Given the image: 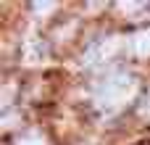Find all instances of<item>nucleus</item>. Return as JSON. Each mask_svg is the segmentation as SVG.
<instances>
[{
    "instance_id": "nucleus-1",
    "label": "nucleus",
    "mask_w": 150,
    "mask_h": 145,
    "mask_svg": "<svg viewBox=\"0 0 150 145\" xmlns=\"http://www.w3.org/2000/svg\"><path fill=\"white\" fill-rule=\"evenodd\" d=\"M137 92V82L129 74H111L105 77L98 90H95V103L100 111H119L121 106H127Z\"/></svg>"
},
{
    "instance_id": "nucleus-2",
    "label": "nucleus",
    "mask_w": 150,
    "mask_h": 145,
    "mask_svg": "<svg viewBox=\"0 0 150 145\" xmlns=\"http://www.w3.org/2000/svg\"><path fill=\"white\" fill-rule=\"evenodd\" d=\"M116 48H119V37H108V40H103V42H98L95 48H90V50H87L84 63L105 61V58H111V55H113V50H116Z\"/></svg>"
},
{
    "instance_id": "nucleus-3",
    "label": "nucleus",
    "mask_w": 150,
    "mask_h": 145,
    "mask_svg": "<svg viewBox=\"0 0 150 145\" xmlns=\"http://www.w3.org/2000/svg\"><path fill=\"white\" fill-rule=\"evenodd\" d=\"M132 48H134V53H137L140 58H150V29H145V32H140V34L134 37Z\"/></svg>"
},
{
    "instance_id": "nucleus-4",
    "label": "nucleus",
    "mask_w": 150,
    "mask_h": 145,
    "mask_svg": "<svg viewBox=\"0 0 150 145\" xmlns=\"http://www.w3.org/2000/svg\"><path fill=\"white\" fill-rule=\"evenodd\" d=\"M16 145H47V143H45V137L40 132H29V135H24Z\"/></svg>"
},
{
    "instance_id": "nucleus-5",
    "label": "nucleus",
    "mask_w": 150,
    "mask_h": 145,
    "mask_svg": "<svg viewBox=\"0 0 150 145\" xmlns=\"http://www.w3.org/2000/svg\"><path fill=\"white\" fill-rule=\"evenodd\" d=\"M34 11H40V16H47V11H55V3H34Z\"/></svg>"
},
{
    "instance_id": "nucleus-6",
    "label": "nucleus",
    "mask_w": 150,
    "mask_h": 145,
    "mask_svg": "<svg viewBox=\"0 0 150 145\" xmlns=\"http://www.w3.org/2000/svg\"><path fill=\"white\" fill-rule=\"evenodd\" d=\"M140 114H142V116H150V98L145 100V103H142V108H140Z\"/></svg>"
}]
</instances>
